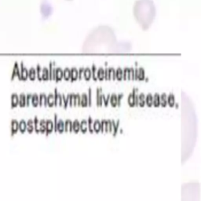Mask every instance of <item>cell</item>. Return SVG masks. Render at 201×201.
<instances>
[{
	"label": "cell",
	"mask_w": 201,
	"mask_h": 201,
	"mask_svg": "<svg viewBox=\"0 0 201 201\" xmlns=\"http://www.w3.org/2000/svg\"><path fill=\"white\" fill-rule=\"evenodd\" d=\"M138 91V88H134L132 92L128 96L127 100H128V104L130 107L138 106V94H137Z\"/></svg>",
	"instance_id": "1"
},
{
	"label": "cell",
	"mask_w": 201,
	"mask_h": 201,
	"mask_svg": "<svg viewBox=\"0 0 201 201\" xmlns=\"http://www.w3.org/2000/svg\"><path fill=\"white\" fill-rule=\"evenodd\" d=\"M68 97V104L70 106L71 105H80L81 104V96L79 94H68L67 95Z\"/></svg>",
	"instance_id": "2"
},
{
	"label": "cell",
	"mask_w": 201,
	"mask_h": 201,
	"mask_svg": "<svg viewBox=\"0 0 201 201\" xmlns=\"http://www.w3.org/2000/svg\"><path fill=\"white\" fill-rule=\"evenodd\" d=\"M123 79H134V69L133 68H125L123 69Z\"/></svg>",
	"instance_id": "3"
},
{
	"label": "cell",
	"mask_w": 201,
	"mask_h": 201,
	"mask_svg": "<svg viewBox=\"0 0 201 201\" xmlns=\"http://www.w3.org/2000/svg\"><path fill=\"white\" fill-rule=\"evenodd\" d=\"M116 71L113 68H108L104 69V79H116Z\"/></svg>",
	"instance_id": "4"
},
{
	"label": "cell",
	"mask_w": 201,
	"mask_h": 201,
	"mask_svg": "<svg viewBox=\"0 0 201 201\" xmlns=\"http://www.w3.org/2000/svg\"><path fill=\"white\" fill-rule=\"evenodd\" d=\"M16 76L20 80V68L17 62H15V63H14V65H13V72H12V75H11V79L13 80V79L15 78Z\"/></svg>",
	"instance_id": "5"
},
{
	"label": "cell",
	"mask_w": 201,
	"mask_h": 201,
	"mask_svg": "<svg viewBox=\"0 0 201 201\" xmlns=\"http://www.w3.org/2000/svg\"><path fill=\"white\" fill-rule=\"evenodd\" d=\"M20 80H26L28 79V70L24 66L23 62L20 63Z\"/></svg>",
	"instance_id": "6"
},
{
	"label": "cell",
	"mask_w": 201,
	"mask_h": 201,
	"mask_svg": "<svg viewBox=\"0 0 201 201\" xmlns=\"http://www.w3.org/2000/svg\"><path fill=\"white\" fill-rule=\"evenodd\" d=\"M54 66H55V63L54 62L50 61L49 63V79H50V80L54 79V71H55Z\"/></svg>",
	"instance_id": "7"
},
{
	"label": "cell",
	"mask_w": 201,
	"mask_h": 201,
	"mask_svg": "<svg viewBox=\"0 0 201 201\" xmlns=\"http://www.w3.org/2000/svg\"><path fill=\"white\" fill-rule=\"evenodd\" d=\"M54 130V123L50 120H46V135H48Z\"/></svg>",
	"instance_id": "8"
},
{
	"label": "cell",
	"mask_w": 201,
	"mask_h": 201,
	"mask_svg": "<svg viewBox=\"0 0 201 201\" xmlns=\"http://www.w3.org/2000/svg\"><path fill=\"white\" fill-rule=\"evenodd\" d=\"M63 77V70L61 69V68L58 67L55 68V71H54V80L56 82L61 80V78Z\"/></svg>",
	"instance_id": "9"
},
{
	"label": "cell",
	"mask_w": 201,
	"mask_h": 201,
	"mask_svg": "<svg viewBox=\"0 0 201 201\" xmlns=\"http://www.w3.org/2000/svg\"><path fill=\"white\" fill-rule=\"evenodd\" d=\"M78 79V70L77 68L72 67L71 68H70V81L73 82L75 80H76Z\"/></svg>",
	"instance_id": "10"
},
{
	"label": "cell",
	"mask_w": 201,
	"mask_h": 201,
	"mask_svg": "<svg viewBox=\"0 0 201 201\" xmlns=\"http://www.w3.org/2000/svg\"><path fill=\"white\" fill-rule=\"evenodd\" d=\"M102 90L101 88L98 87L97 89V106L100 107L102 105Z\"/></svg>",
	"instance_id": "11"
},
{
	"label": "cell",
	"mask_w": 201,
	"mask_h": 201,
	"mask_svg": "<svg viewBox=\"0 0 201 201\" xmlns=\"http://www.w3.org/2000/svg\"><path fill=\"white\" fill-rule=\"evenodd\" d=\"M11 135H13L17 132L18 130V122L16 120H12L11 121Z\"/></svg>",
	"instance_id": "12"
},
{
	"label": "cell",
	"mask_w": 201,
	"mask_h": 201,
	"mask_svg": "<svg viewBox=\"0 0 201 201\" xmlns=\"http://www.w3.org/2000/svg\"><path fill=\"white\" fill-rule=\"evenodd\" d=\"M56 130L57 132L59 133H63L65 131V123L62 120H59L57 123V127H56Z\"/></svg>",
	"instance_id": "13"
},
{
	"label": "cell",
	"mask_w": 201,
	"mask_h": 201,
	"mask_svg": "<svg viewBox=\"0 0 201 201\" xmlns=\"http://www.w3.org/2000/svg\"><path fill=\"white\" fill-rule=\"evenodd\" d=\"M19 103V97L17 94H13L11 95V108H15Z\"/></svg>",
	"instance_id": "14"
},
{
	"label": "cell",
	"mask_w": 201,
	"mask_h": 201,
	"mask_svg": "<svg viewBox=\"0 0 201 201\" xmlns=\"http://www.w3.org/2000/svg\"><path fill=\"white\" fill-rule=\"evenodd\" d=\"M101 132H108V124L107 120H102L100 121V130Z\"/></svg>",
	"instance_id": "15"
},
{
	"label": "cell",
	"mask_w": 201,
	"mask_h": 201,
	"mask_svg": "<svg viewBox=\"0 0 201 201\" xmlns=\"http://www.w3.org/2000/svg\"><path fill=\"white\" fill-rule=\"evenodd\" d=\"M167 103L171 106V107H173L175 104V95L173 93H171L169 94L167 97Z\"/></svg>",
	"instance_id": "16"
},
{
	"label": "cell",
	"mask_w": 201,
	"mask_h": 201,
	"mask_svg": "<svg viewBox=\"0 0 201 201\" xmlns=\"http://www.w3.org/2000/svg\"><path fill=\"white\" fill-rule=\"evenodd\" d=\"M111 121H112V135L116 136L119 126H120V120H117L116 122H115L114 120H111Z\"/></svg>",
	"instance_id": "17"
},
{
	"label": "cell",
	"mask_w": 201,
	"mask_h": 201,
	"mask_svg": "<svg viewBox=\"0 0 201 201\" xmlns=\"http://www.w3.org/2000/svg\"><path fill=\"white\" fill-rule=\"evenodd\" d=\"M96 77L97 79H98L99 80H103L104 79V69L103 68H99L97 69V73H96Z\"/></svg>",
	"instance_id": "18"
},
{
	"label": "cell",
	"mask_w": 201,
	"mask_h": 201,
	"mask_svg": "<svg viewBox=\"0 0 201 201\" xmlns=\"http://www.w3.org/2000/svg\"><path fill=\"white\" fill-rule=\"evenodd\" d=\"M18 104L20 105V107H24L26 105V95L24 94H20Z\"/></svg>",
	"instance_id": "19"
},
{
	"label": "cell",
	"mask_w": 201,
	"mask_h": 201,
	"mask_svg": "<svg viewBox=\"0 0 201 201\" xmlns=\"http://www.w3.org/2000/svg\"><path fill=\"white\" fill-rule=\"evenodd\" d=\"M79 130H81L83 133H86L87 131V120H82L79 123Z\"/></svg>",
	"instance_id": "20"
},
{
	"label": "cell",
	"mask_w": 201,
	"mask_h": 201,
	"mask_svg": "<svg viewBox=\"0 0 201 201\" xmlns=\"http://www.w3.org/2000/svg\"><path fill=\"white\" fill-rule=\"evenodd\" d=\"M100 122L98 120H96L93 122V131L95 133L100 132Z\"/></svg>",
	"instance_id": "21"
},
{
	"label": "cell",
	"mask_w": 201,
	"mask_h": 201,
	"mask_svg": "<svg viewBox=\"0 0 201 201\" xmlns=\"http://www.w3.org/2000/svg\"><path fill=\"white\" fill-rule=\"evenodd\" d=\"M153 104L155 107H159L160 105V101H159V94L158 93H156L153 96Z\"/></svg>",
	"instance_id": "22"
},
{
	"label": "cell",
	"mask_w": 201,
	"mask_h": 201,
	"mask_svg": "<svg viewBox=\"0 0 201 201\" xmlns=\"http://www.w3.org/2000/svg\"><path fill=\"white\" fill-rule=\"evenodd\" d=\"M65 123V132H71L72 130V122L70 120H66Z\"/></svg>",
	"instance_id": "23"
},
{
	"label": "cell",
	"mask_w": 201,
	"mask_h": 201,
	"mask_svg": "<svg viewBox=\"0 0 201 201\" xmlns=\"http://www.w3.org/2000/svg\"><path fill=\"white\" fill-rule=\"evenodd\" d=\"M27 128V125H26V122L25 120H21L18 123V130L21 132V133H24L25 130H26Z\"/></svg>",
	"instance_id": "24"
},
{
	"label": "cell",
	"mask_w": 201,
	"mask_h": 201,
	"mask_svg": "<svg viewBox=\"0 0 201 201\" xmlns=\"http://www.w3.org/2000/svg\"><path fill=\"white\" fill-rule=\"evenodd\" d=\"M145 104V94L141 93L138 95V105L140 107H144Z\"/></svg>",
	"instance_id": "25"
},
{
	"label": "cell",
	"mask_w": 201,
	"mask_h": 201,
	"mask_svg": "<svg viewBox=\"0 0 201 201\" xmlns=\"http://www.w3.org/2000/svg\"><path fill=\"white\" fill-rule=\"evenodd\" d=\"M109 102H110L111 105L112 107H116L117 106V95L116 94H110L109 97Z\"/></svg>",
	"instance_id": "26"
},
{
	"label": "cell",
	"mask_w": 201,
	"mask_h": 201,
	"mask_svg": "<svg viewBox=\"0 0 201 201\" xmlns=\"http://www.w3.org/2000/svg\"><path fill=\"white\" fill-rule=\"evenodd\" d=\"M54 104V94H50L46 97V105L49 107H53Z\"/></svg>",
	"instance_id": "27"
},
{
	"label": "cell",
	"mask_w": 201,
	"mask_h": 201,
	"mask_svg": "<svg viewBox=\"0 0 201 201\" xmlns=\"http://www.w3.org/2000/svg\"><path fill=\"white\" fill-rule=\"evenodd\" d=\"M41 79H42V80H44V81H46V80H48V79H49L48 68H46V67H44V68H43L42 69V73H41Z\"/></svg>",
	"instance_id": "28"
},
{
	"label": "cell",
	"mask_w": 201,
	"mask_h": 201,
	"mask_svg": "<svg viewBox=\"0 0 201 201\" xmlns=\"http://www.w3.org/2000/svg\"><path fill=\"white\" fill-rule=\"evenodd\" d=\"M39 105L42 106L46 105V96L45 94H40V95L39 96Z\"/></svg>",
	"instance_id": "29"
},
{
	"label": "cell",
	"mask_w": 201,
	"mask_h": 201,
	"mask_svg": "<svg viewBox=\"0 0 201 201\" xmlns=\"http://www.w3.org/2000/svg\"><path fill=\"white\" fill-rule=\"evenodd\" d=\"M167 94L165 93H163L161 95H159V101H160V105L162 107H165L166 105L167 104Z\"/></svg>",
	"instance_id": "30"
},
{
	"label": "cell",
	"mask_w": 201,
	"mask_h": 201,
	"mask_svg": "<svg viewBox=\"0 0 201 201\" xmlns=\"http://www.w3.org/2000/svg\"><path fill=\"white\" fill-rule=\"evenodd\" d=\"M145 77V69L142 67H140L138 68V80H144Z\"/></svg>",
	"instance_id": "31"
},
{
	"label": "cell",
	"mask_w": 201,
	"mask_h": 201,
	"mask_svg": "<svg viewBox=\"0 0 201 201\" xmlns=\"http://www.w3.org/2000/svg\"><path fill=\"white\" fill-rule=\"evenodd\" d=\"M80 105H82V107H87L88 105V97H87V94H82L81 96V104Z\"/></svg>",
	"instance_id": "32"
},
{
	"label": "cell",
	"mask_w": 201,
	"mask_h": 201,
	"mask_svg": "<svg viewBox=\"0 0 201 201\" xmlns=\"http://www.w3.org/2000/svg\"><path fill=\"white\" fill-rule=\"evenodd\" d=\"M36 77V68H32L28 70V78H29L31 80H34Z\"/></svg>",
	"instance_id": "33"
},
{
	"label": "cell",
	"mask_w": 201,
	"mask_h": 201,
	"mask_svg": "<svg viewBox=\"0 0 201 201\" xmlns=\"http://www.w3.org/2000/svg\"><path fill=\"white\" fill-rule=\"evenodd\" d=\"M115 76H116V79L117 80H122L123 79V69L121 68H117V69L116 70V74H115Z\"/></svg>",
	"instance_id": "34"
},
{
	"label": "cell",
	"mask_w": 201,
	"mask_h": 201,
	"mask_svg": "<svg viewBox=\"0 0 201 201\" xmlns=\"http://www.w3.org/2000/svg\"><path fill=\"white\" fill-rule=\"evenodd\" d=\"M27 128L26 130H28V133H32L33 130H34V123H33L32 120H28V122L26 123Z\"/></svg>",
	"instance_id": "35"
},
{
	"label": "cell",
	"mask_w": 201,
	"mask_h": 201,
	"mask_svg": "<svg viewBox=\"0 0 201 201\" xmlns=\"http://www.w3.org/2000/svg\"><path fill=\"white\" fill-rule=\"evenodd\" d=\"M31 101H32V104L34 107L38 106V104H39V96L36 94H32V97H31Z\"/></svg>",
	"instance_id": "36"
},
{
	"label": "cell",
	"mask_w": 201,
	"mask_h": 201,
	"mask_svg": "<svg viewBox=\"0 0 201 201\" xmlns=\"http://www.w3.org/2000/svg\"><path fill=\"white\" fill-rule=\"evenodd\" d=\"M83 76H84V79L86 80H89L91 78V68H84L83 70Z\"/></svg>",
	"instance_id": "37"
},
{
	"label": "cell",
	"mask_w": 201,
	"mask_h": 201,
	"mask_svg": "<svg viewBox=\"0 0 201 201\" xmlns=\"http://www.w3.org/2000/svg\"><path fill=\"white\" fill-rule=\"evenodd\" d=\"M145 104H147L149 107H151L153 105V95L150 93L145 96Z\"/></svg>",
	"instance_id": "38"
},
{
	"label": "cell",
	"mask_w": 201,
	"mask_h": 201,
	"mask_svg": "<svg viewBox=\"0 0 201 201\" xmlns=\"http://www.w3.org/2000/svg\"><path fill=\"white\" fill-rule=\"evenodd\" d=\"M72 130L75 133H78L79 130V122L78 120H75L72 122Z\"/></svg>",
	"instance_id": "39"
},
{
	"label": "cell",
	"mask_w": 201,
	"mask_h": 201,
	"mask_svg": "<svg viewBox=\"0 0 201 201\" xmlns=\"http://www.w3.org/2000/svg\"><path fill=\"white\" fill-rule=\"evenodd\" d=\"M33 123H34V130H35V131L36 133H39V121L38 120V117H34Z\"/></svg>",
	"instance_id": "40"
},
{
	"label": "cell",
	"mask_w": 201,
	"mask_h": 201,
	"mask_svg": "<svg viewBox=\"0 0 201 201\" xmlns=\"http://www.w3.org/2000/svg\"><path fill=\"white\" fill-rule=\"evenodd\" d=\"M87 130H89V132H91V133H94V131H93V120H92V118H91V116H89L87 119Z\"/></svg>",
	"instance_id": "41"
},
{
	"label": "cell",
	"mask_w": 201,
	"mask_h": 201,
	"mask_svg": "<svg viewBox=\"0 0 201 201\" xmlns=\"http://www.w3.org/2000/svg\"><path fill=\"white\" fill-rule=\"evenodd\" d=\"M46 131V120H42L39 121V132L45 133Z\"/></svg>",
	"instance_id": "42"
},
{
	"label": "cell",
	"mask_w": 201,
	"mask_h": 201,
	"mask_svg": "<svg viewBox=\"0 0 201 201\" xmlns=\"http://www.w3.org/2000/svg\"><path fill=\"white\" fill-rule=\"evenodd\" d=\"M63 77L65 80H68L70 78V69L68 68H65L63 70Z\"/></svg>",
	"instance_id": "43"
},
{
	"label": "cell",
	"mask_w": 201,
	"mask_h": 201,
	"mask_svg": "<svg viewBox=\"0 0 201 201\" xmlns=\"http://www.w3.org/2000/svg\"><path fill=\"white\" fill-rule=\"evenodd\" d=\"M91 77L93 78L94 80H97V77H96V73H97V68H96V65L93 64L92 67H91Z\"/></svg>",
	"instance_id": "44"
},
{
	"label": "cell",
	"mask_w": 201,
	"mask_h": 201,
	"mask_svg": "<svg viewBox=\"0 0 201 201\" xmlns=\"http://www.w3.org/2000/svg\"><path fill=\"white\" fill-rule=\"evenodd\" d=\"M36 76L38 77V79L39 80H42L41 79V73H42V68H41V66L40 65H37L36 68Z\"/></svg>",
	"instance_id": "45"
},
{
	"label": "cell",
	"mask_w": 201,
	"mask_h": 201,
	"mask_svg": "<svg viewBox=\"0 0 201 201\" xmlns=\"http://www.w3.org/2000/svg\"><path fill=\"white\" fill-rule=\"evenodd\" d=\"M61 97H62V102H63V105H64V108H66L68 104V97H65L64 94H61Z\"/></svg>",
	"instance_id": "46"
},
{
	"label": "cell",
	"mask_w": 201,
	"mask_h": 201,
	"mask_svg": "<svg viewBox=\"0 0 201 201\" xmlns=\"http://www.w3.org/2000/svg\"><path fill=\"white\" fill-rule=\"evenodd\" d=\"M109 97H110V94H108L107 96V98L105 97L104 94H102V102L104 101V104L105 106H108V101H109Z\"/></svg>",
	"instance_id": "47"
},
{
	"label": "cell",
	"mask_w": 201,
	"mask_h": 201,
	"mask_svg": "<svg viewBox=\"0 0 201 201\" xmlns=\"http://www.w3.org/2000/svg\"><path fill=\"white\" fill-rule=\"evenodd\" d=\"M123 97V94H118V96H117V106H119L120 107V105H121V99H122V97Z\"/></svg>",
	"instance_id": "48"
},
{
	"label": "cell",
	"mask_w": 201,
	"mask_h": 201,
	"mask_svg": "<svg viewBox=\"0 0 201 201\" xmlns=\"http://www.w3.org/2000/svg\"><path fill=\"white\" fill-rule=\"evenodd\" d=\"M88 105H91V88L90 87L88 89Z\"/></svg>",
	"instance_id": "49"
},
{
	"label": "cell",
	"mask_w": 201,
	"mask_h": 201,
	"mask_svg": "<svg viewBox=\"0 0 201 201\" xmlns=\"http://www.w3.org/2000/svg\"><path fill=\"white\" fill-rule=\"evenodd\" d=\"M32 94H28L26 95V105H27V106H29L30 101H31V97H32Z\"/></svg>",
	"instance_id": "50"
},
{
	"label": "cell",
	"mask_w": 201,
	"mask_h": 201,
	"mask_svg": "<svg viewBox=\"0 0 201 201\" xmlns=\"http://www.w3.org/2000/svg\"><path fill=\"white\" fill-rule=\"evenodd\" d=\"M83 70H84V68H80L78 70V78L79 79H82V74L83 73Z\"/></svg>",
	"instance_id": "51"
},
{
	"label": "cell",
	"mask_w": 201,
	"mask_h": 201,
	"mask_svg": "<svg viewBox=\"0 0 201 201\" xmlns=\"http://www.w3.org/2000/svg\"><path fill=\"white\" fill-rule=\"evenodd\" d=\"M108 124V132H112V121L109 120H107Z\"/></svg>",
	"instance_id": "52"
}]
</instances>
